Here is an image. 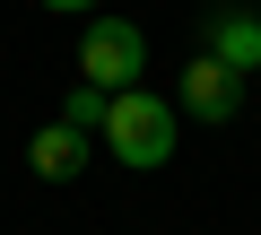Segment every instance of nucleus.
<instances>
[{"label":"nucleus","instance_id":"423d86ee","mask_svg":"<svg viewBox=\"0 0 261 235\" xmlns=\"http://www.w3.org/2000/svg\"><path fill=\"white\" fill-rule=\"evenodd\" d=\"M105 113H113V96H105V87H87V79L61 96V122H70V131H105Z\"/></svg>","mask_w":261,"mask_h":235},{"label":"nucleus","instance_id":"7ed1b4c3","mask_svg":"<svg viewBox=\"0 0 261 235\" xmlns=\"http://www.w3.org/2000/svg\"><path fill=\"white\" fill-rule=\"evenodd\" d=\"M235 105H244V70H226L218 53L183 61V113H192V122H226Z\"/></svg>","mask_w":261,"mask_h":235},{"label":"nucleus","instance_id":"39448f33","mask_svg":"<svg viewBox=\"0 0 261 235\" xmlns=\"http://www.w3.org/2000/svg\"><path fill=\"white\" fill-rule=\"evenodd\" d=\"M209 53H218L226 70H261V18H252V9H218V18H209Z\"/></svg>","mask_w":261,"mask_h":235},{"label":"nucleus","instance_id":"0eeeda50","mask_svg":"<svg viewBox=\"0 0 261 235\" xmlns=\"http://www.w3.org/2000/svg\"><path fill=\"white\" fill-rule=\"evenodd\" d=\"M44 9H61V18H87V9H105V0H44Z\"/></svg>","mask_w":261,"mask_h":235},{"label":"nucleus","instance_id":"20e7f679","mask_svg":"<svg viewBox=\"0 0 261 235\" xmlns=\"http://www.w3.org/2000/svg\"><path fill=\"white\" fill-rule=\"evenodd\" d=\"M27 166H35L44 183H70V174L87 166V131H70V122H44V131L27 140Z\"/></svg>","mask_w":261,"mask_h":235},{"label":"nucleus","instance_id":"f257e3e1","mask_svg":"<svg viewBox=\"0 0 261 235\" xmlns=\"http://www.w3.org/2000/svg\"><path fill=\"white\" fill-rule=\"evenodd\" d=\"M105 148H113V166H166L174 157V105L166 96H113V113H105Z\"/></svg>","mask_w":261,"mask_h":235},{"label":"nucleus","instance_id":"f03ea898","mask_svg":"<svg viewBox=\"0 0 261 235\" xmlns=\"http://www.w3.org/2000/svg\"><path fill=\"white\" fill-rule=\"evenodd\" d=\"M140 70H148V35L130 27V18H96V27L79 35V79H87V87L122 96V87H140Z\"/></svg>","mask_w":261,"mask_h":235}]
</instances>
